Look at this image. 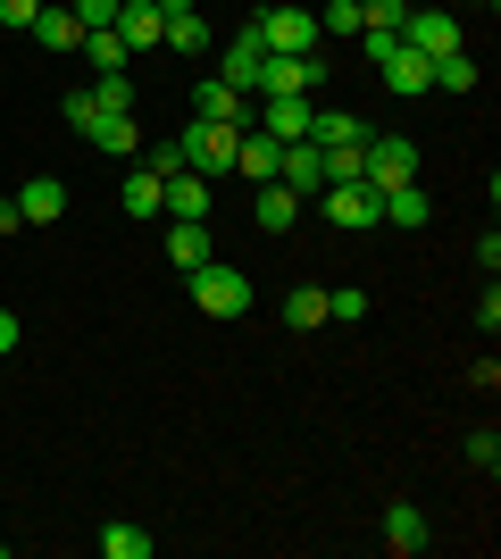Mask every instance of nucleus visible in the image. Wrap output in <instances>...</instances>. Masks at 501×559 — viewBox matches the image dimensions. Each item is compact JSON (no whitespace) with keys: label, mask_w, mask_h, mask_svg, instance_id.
I'll return each instance as SVG.
<instances>
[{"label":"nucleus","mask_w":501,"mask_h":559,"mask_svg":"<svg viewBox=\"0 0 501 559\" xmlns=\"http://www.w3.org/2000/svg\"><path fill=\"white\" fill-rule=\"evenodd\" d=\"M176 151H184L192 176H235V151H242V126H217V117H192L184 134H176Z\"/></svg>","instance_id":"nucleus-1"},{"label":"nucleus","mask_w":501,"mask_h":559,"mask_svg":"<svg viewBox=\"0 0 501 559\" xmlns=\"http://www.w3.org/2000/svg\"><path fill=\"white\" fill-rule=\"evenodd\" d=\"M242 34H251V43H260L267 59H301V50H318V43H326L310 9H260V17L242 25Z\"/></svg>","instance_id":"nucleus-2"},{"label":"nucleus","mask_w":501,"mask_h":559,"mask_svg":"<svg viewBox=\"0 0 501 559\" xmlns=\"http://www.w3.org/2000/svg\"><path fill=\"white\" fill-rule=\"evenodd\" d=\"M184 284H192V301L210 309V318H242V309H251V276H242V267H226V259L184 267Z\"/></svg>","instance_id":"nucleus-3"},{"label":"nucleus","mask_w":501,"mask_h":559,"mask_svg":"<svg viewBox=\"0 0 501 559\" xmlns=\"http://www.w3.org/2000/svg\"><path fill=\"white\" fill-rule=\"evenodd\" d=\"M359 176H368L377 192L418 185V142H409V134H368V142H359Z\"/></svg>","instance_id":"nucleus-4"},{"label":"nucleus","mask_w":501,"mask_h":559,"mask_svg":"<svg viewBox=\"0 0 501 559\" xmlns=\"http://www.w3.org/2000/svg\"><path fill=\"white\" fill-rule=\"evenodd\" d=\"M318 210H326L343 234H368V226H384V192L368 185V176H351V185H326V192H318Z\"/></svg>","instance_id":"nucleus-5"},{"label":"nucleus","mask_w":501,"mask_h":559,"mask_svg":"<svg viewBox=\"0 0 501 559\" xmlns=\"http://www.w3.org/2000/svg\"><path fill=\"white\" fill-rule=\"evenodd\" d=\"M318 84H326V59H318V50H301V59H260V100H276V93L318 100Z\"/></svg>","instance_id":"nucleus-6"},{"label":"nucleus","mask_w":501,"mask_h":559,"mask_svg":"<svg viewBox=\"0 0 501 559\" xmlns=\"http://www.w3.org/2000/svg\"><path fill=\"white\" fill-rule=\"evenodd\" d=\"M402 43L427 50V59H443V50H460V17L443 9V0H427V9H409V17H402Z\"/></svg>","instance_id":"nucleus-7"},{"label":"nucleus","mask_w":501,"mask_h":559,"mask_svg":"<svg viewBox=\"0 0 501 559\" xmlns=\"http://www.w3.org/2000/svg\"><path fill=\"white\" fill-rule=\"evenodd\" d=\"M126 43V59H151L159 50V34H167V17H159V0H118V25H109Z\"/></svg>","instance_id":"nucleus-8"},{"label":"nucleus","mask_w":501,"mask_h":559,"mask_svg":"<svg viewBox=\"0 0 501 559\" xmlns=\"http://www.w3.org/2000/svg\"><path fill=\"white\" fill-rule=\"evenodd\" d=\"M377 68H384V93H393V100L434 93V59H427V50H409V43H393V59H377Z\"/></svg>","instance_id":"nucleus-9"},{"label":"nucleus","mask_w":501,"mask_h":559,"mask_svg":"<svg viewBox=\"0 0 501 559\" xmlns=\"http://www.w3.org/2000/svg\"><path fill=\"white\" fill-rule=\"evenodd\" d=\"M192 117H217V126H251V117H260V100L235 93L226 75H201V93H192Z\"/></svg>","instance_id":"nucleus-10"},{"label":"nucleus","mask_w":501,"mask_h":559,"mask_svg":"<svg viewBox=\"0 0 501 559\" xmlns=\"http://www.w3.org/2000/svg\"><path fill=\"white\" fill-rule=\"evenodd\" d=\"M310 117H318L310 93H276V100H260V117H251V126H260V134H276V142H301V134H310Z\"/></svg>","instance_id":"nucleus-11"},{"label":"nucleus","mask_w":501,"mask_h":559,"mask_svg":"<svg viewBox=\"0 0 501 559\" xmlns=\"http://www.w3.org/2000/svg\"><path fill=\"white\" fill-rule=\"evenodd\" d=\"M276 185H293L301 201H318V192H326V151H318V142H285V159H276Z\"/></svg>","instance_id":"nucleus-12"},{"label":"nucleus","mask_w":501,"mask_h":559,"mask_svg":"<svg viewBox=\"0 0 501 559\" xmlns=\"http://www.w3.org/2000/svg\"><path fill=\"white\" fill-rule=\"evenodd\" d=\"M84 142L109 151V159H134V151H143V126H134V109H100L93 126H84Z\"/></svg>","instance_id":"nucleus-13"},{"label":"nucleus","mask_w":501,"mask_h":559,"mask_svg":"<svg viewBox=\"0 0 501 559\" xmlns=\"http://www.w3.org/2000/svg\"><path fill=\"white\" fill-rule=\"evenodd\" d=\"M17 210H25V226H59V217H68V185H59V176H25Z\"/></svg>","instance_id":"nucleus-14"},{"label":"nucleus","mask_w":501,"mask_h":559,"mask_svg":"<svg viewBox=\"0 0 501 559\" xmlns=\"http://www.w3.org/2000/svg\"><path fill=\"white\" fill-rule=\"evenodd\" d=\"M167 259H176V267H201V259H217L210 217H167Z\"/></svg>","instance_id":"nucleus-15"},{"label":"nucleus","mask_w":501,"mask_h":559,"mask_svg":"<svg viewBox=\"0 0 501 559\" xmlns=\"http://www.w3.org/2000/svg\"><path fill=\"white\" fill-rule=\"evenodd\" d=\"M217 210V185L210 176H192V167H176V176H167V210L159 217H210Z\"/></svg>","instance_id":"nucleus-16"},{"label":"nucleus","mask_w":501,"mask_h":559,"mask_svg":"<svg viewBox=\"0 0 501 559\" xmlns=\"http://www.w3.org/2000/svg\"><path fill=\"white\" fill-rule=\"evenodd\" d=\"M276 159H285V142H276V134H260V126H242L235 176H251V185H276Z\"/></svg>","instance_id":"nucleus-17"},{"label":"nucleus","mask_w":501,"mask_h":559,"mask_svg":"<svg viewBox=\"0 0 501 559\" xmlns=\"http://www.w3.org/2000/svg\"><path fill=\"white\" fill-rule=\"evenodd\" d=\"M384 551H393V559L427 551V518H418V501H393V510H384Z\"/></svg>","instance_id":"nucleus-18"},{"label":"nucleus","mask_w":501,"mask_h":559,"mask_svg":"<svg viewBox=\"0 0 501 559\" xmlns=\"http://www.w3.org/2000/svg\"><path fill=\"white\" fill-rule=\"evenodd\" d=\"M368 134H377V126H359L351 109H318L301 142H318V151H351V142H368Z\"/></svg>","instance_id":"nucleus-19"},{"label":"nucleus","mask_w":501,"mask_h":559,"mask_svg":"<svg viewBox=\"0 0 501 559\" xmlns=\"http://www.w3.org/2000/svg\"><path fill=\"white\" fill-rule=\"evenodd\" d=\"M118 210H126V217H159V210H167V176L134 167V176H126V192H118Z\"/></svg>","instance_id":"nucleus-20"},{"label":"nucleus","mask_w":501,"mask_h":559,"mask_svg":"<svg viewBox=\"0 0 501 559\" xmlns=\"http://www.w3.org/2000/svg\"><path fill=\"white\" fill-rule=\"evenodd\" d=\"M260 59H267V50L251 43V34H235V43H226V68H217V75H226L235 93H260Z\"/></svg>","instance_id":"nucleus-21"},{"label":"nucleus","mask_w":501,"mask_h":559,"mask_svg":"<svg viewBox=\"0 0 501 559\" xmlns=\"http://www.w3.org/2000/svg\"><path fill=\"white\" fill-rule=\"evenodd\" d=\"M251 217H260V234H293L301 192H293V185H260V210H251Z\"/></svg>","instance_id":"nucleus-22"},{"label":"nucleus","mask_w":501,"mask_h":559,"mask_svg":"<svg viewBox=\"0 0 501 559\" xmlns=\"http://www.w3.org/2000/svg\"><path fill=\"white\" fill-rule=\"evenodd\" d=\"M25 34H34L43 50H75V43H84V25H75V9H43V17L25 25Z\"/></svg>","instance_id":"nucleus-23"},{"label":"nucleus","mask_w":501,"mask_h":559,"mask_svg":"<svg viewBox=\"0 0 501 559\" xmlns=\"http://www.w3.org/2000/svg\"><path fill=\"white\" fill-rule=\"evenodd\" d=\"M427 217H434V201L418 185H393V192H384V226H427Z\"/></svg>","instance_id":"nucleus-24"},{"label":"nucleus","mask_w":501,"mask_h":559,"mask_svg":"<svg viewBox=\"0 0 501 559\" xmlns=\"http://www.w3.org/2000/svg\"><path fill=\"white\" fill-rule=\"evenodd\" d=\"M477 59H468V43H460V50H443V59H434V84H443V93H477Z\"/></svg>","instance_id":"nucleus-25"},{"label":"nucleus","mask_w":501,"mask_h":559,"mask_svg":"<svg viewBox=\"0 0 501 559\" xmlns=\"http://www.w3.org/2000/svg\"><path fill=\"white\" fill-rule=\"evenodd\" d=\"M285 326H301V334L326 326V293H318V284H293L285 293Z\"/></svg>","instance_id":"nucleus-26"},{"label":"nucleus","mask_w":501,"mask_h":559,"mask_svg":"<svg viewBox=\"0 0 501 559\" xmlns=\"http://www.w3.org/2000/svg\"><path fill=\"white\" fill-rule=\"evenodd\" d=\"M167 50H184V59H201L210 50V25H201V9H184V17H167V34H159Z\"/></svg>","instance_id":"nucleus-27"},{"label":"nucleus","mask_w":501,"mask_h":559,"mask_svg":"<svg viewBox=\"0 0 501 559\" xmlns=\"http://www.w3.org/2000/svg\"><path fill=\"white\" fill-rule=\"evenodd\" d=\"M100 551L109 559H151V535L134 526V518H118V526H100Z\"/></svg>","instance_id":"nucleus-28"},{"label":"nucleus","mask_w":501,"mask_h":559,"mask_svg":"<svg viewBox=\"0 0 501 559\" xmlns=\"http://www.w3.org/2000/svg\"><path fill=\"white\" fill-rule=\"evenodd\" d=\"M75 50L93 59V75H109V68H134V59H126V43H118V34H109V25H100V34H84V43H75Z\"/></svg>","instance_id":"nucleus-29"},{"label":"nucleus","mask_w":501,"mask_h":559,"mask_svg":"<svg viewBox=\"0 0 501 559\" xmlns=\"http://www.w3.org/2000/svg\"><path fill=\"white\" fill-rule=\"evenodd\" d=\"M310 17H318V34L351 43V34H359V0H326V9H310Z\"/></svg>","instance_id":"nucleus-30"},{"label":"nucleus","mask_w":501,"mask_h":559,"mask_svg":"<svg viewBox=\"0 0 501 559\" xmlns=\"http://www.w3.org/2000/svg\"><path fill=\"white\" fill-rule=\"evenodd\" d=\"M93 100H100V109H134V68H109V75H93Z\"/></svg>","instance_id":"nucleus-31"},{"label":"nucleus","mask_w":501,"mask_h":559,"mask_svg":"<svg viewBox=\"0 0 501 559\" xmlns=\"http://www.w3.org/2000/svg\"><path fill=\"white\" fill-rule=\"evenodd\" d=\"M326 318H334V326H359V318H368V293H359V284L326 293Z\"/></svg>","instance_id":"nucleus-32"},{"label":"nucleus","mask_w":501,"mask_h":559,"mask_svg":"<svg viewBox=\"0 0 501 559\" xmlns=\"http://www.w3.org/2000/svg\"><path fill=\"white\" fill-rule=\"evenodd\" d=\"M75 25H84V34H100V25H118V0H75Z\"/></svg>","instance_id":"nucleus-33"},{"label":"nucleus","mask_w":501,"mask_h":559,"mask_svg":"<svg viewBox=\"0 0 501 559\" xmlns=\"http://www.w3.org/2000/svg\"><path fill=\"white\" fill-rule=\"evenodd\" d=\"M93 117H100V100H93V84H75V93H68V126H75V134H84V126H93Z\"/></svg>","instance_id":"nucleus-34"},{"label":"nucleus","mask_w":501,"mask_h":559,"mask_svg":"<svg viewBox=\"0 0 501 559\" xmlns=\"http://www.w3.org/2000/svg\"><path fill=\"white\" fill-rule=\"evenodd\" d=\"M468 460H477V467H501V435H493V426H477V435H468Z\"/></svg>","instance_id":"nucleus-35"},{"label":"nucleus","mask_w":501,"mask_h":559,"mask_svg":"<svg viewBox=\"0 0 501 559\" xmlns=\"http://www.w3.org/2000/svg\"><path fill=\"white\" fill-rule=\"evenodd\" d=\"M34 17H43V0H0V25H9V34H25Z\"/></svg>","instance_id":"nucleus-36"},{"label":"nucleus","mask_w":501,"mask_h":559,"mask_svg":"<svg viewBox=\"0 0 501 559\" xmlns=\"http://www.w3.org/2000/svg\"><path fill=\"white\" fill-rule=\"evenodd\" d=\"M176 167H184V151H176V134H159L151 142V176H176Z\"/></svg>","instance_id":"nucleus-37"},{"label":"nucleus","mask_w":501,"mask_h":559,"mask_svg":"<svg viewBox=\"0 0 501 559\" xmlns=\"http://www.w3.org/2000/svg\"><path fill=\"white\" fill-rule=\"evenodd\" d=\"M17 350V309H0V359Z\"/></svg>","instance_id":"nucleus-38"},{"label":"nucleus","mask_w":501,"mask_h":559,"mask_svg":"<svg viewBox=\"0 0 501 559\" xmlns=\"http://www.w3.org/2000/svg\"><path fill=\"white\" fill-rule=\"evenodd\" d=\"M25 226V210H17V201H0V234H17Z\"/></svg>","instance_id":"nucleus-39"},{"label":"nucleus","mask_w":501,"mask_h":559,"mask_svg":"<svg viewBox=\"0 0 501 559\" xmlns=\"http://www.w3.org/2000/svg\"><path fill=\"white\" fill-rule=\"evenodd\" d=\"M409 9H427V0H409Z\"/></svg>","instance_id":"nucleus-40"},{"label":"nucleus","mask_w":501,"mask_h":559,"mask_svg":"<svg viewBox=\"0 0 501 559\" xmlns=\"http://www.w3.org/2000/svg\"><path fill=\"white\" fill-rule=\"evenodd\" d=\"M477 9H493V0H477Z\"/></svg>","instance_id":"nucleus-41"}]
</instances>
